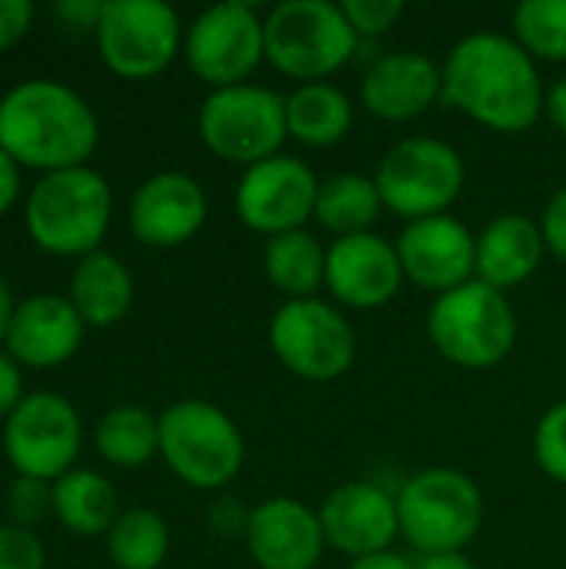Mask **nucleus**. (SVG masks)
<instances>
[{
	"mask_svg": "<svg viewBox=\"0 0 566 569\" xmlns=\"http://www.w3.org/2000/svg\"><path fill=\"white\" fill-rule=\"evenodd\" d=\"M97 143L93 107L60 80L33 77L0 97V147L40 177L87 167Z\"/></svg>",
	"mask_w": 566,
	"mask_h": 569,
	"instance_id": "f03ea898",
	"label": "nucleus"
},
{
	"mask_svg": "<svg viewBox=\"0 0 566 569\" xmlns=\"http://www.w3.org/2000/svg\"><path fill=\"white\" fill-rule=\"evenodd\" d=\"M350 27L357 30V37H380L387 33L400 17H404V3L400 0H340Z\"/></svg>",
	"mask_w": 566,
	"mask_h": 569,
	"instance_id": "72a5a7b5",
	"label": "nucleus"
},
{
	"mask_svg": "<svg viewBox=\"0 0 566 569\" xmlns=\"http://www.w3.org/2000/svg\"><path fill=\"white\" fill-rule=\"evenodd\" d=\"M347 569H417V563L397 550H384V553H374V557H360V560H350Z\"/></svg>",
	"mask_w": 566,
	"mask_h": 569,
	"instance_id": "79ce46f5",
	"label": "nucleus"
},
{
	"mask_svg": "<svg viewBox=\"0 0 566 569\" xmlns=\"http://www.w3.org/2000/svg\"><path fill=\"white\" fill-rule=\"evenodd\" d=\"M107 553L117 569H160L170 553V527L150 507H130L107 533Z\"/></svg>",
	"mask_w": 566,
	"mask_h": 569,
	"instance_id": "c85d7f7f",
	"label": "nucleus"
},
{
	"mask_svg": "<svg viewBox=\"0 0 566 569\" xmlns=\"http://www.w3.org/2000/svg\"><path fill=\"white\" fill-rule=\"evenodd\" d=\"M23 397H27V393H23L20 363H17L7 350H0V417L7 420V417L20 407Z\"/></svg>",
	"mask_w": 566,
	"mask_h": 569,
	"instance_id": "4c0bfd02",
	"label": "nucleus"
},
{
	"mask_svg": "<svg viewBox=\"0 0 566 569\" xmlns=\"http://www.w3.org/2000/svg\"><path fill=\"white\" fill-rule=\"evenodd\" d=\"M17 310V300L7 287V280L0 277V350H3V340H7V330H10V317Z\"/></svg>",
	"mask_w": 566,
	"mask_h": 569,
	"instance_id": "c03bdc74",
	"label": "nucleus"
},
{
	"mask_svg": "<svg viewBox=\"0 0 566 569\" xmlns=\"http://www.w3.org/2000/svg\"><path fill=\"white\" fill-rule=\"evenodd\" d=\"M534 460L537 467L554 480L566 487V400L554 403L534 430Z\"/></svg>",
	"mask_w": 566,
	"mask_h": 569,
	"instance_id": "7c9ffc66",
	"label": "nucleus"
},
{
	"mask_svg": "<svg viewBox=\"0 0 566 569\" xmlns=\"http://www.w3.org/2000/svg\"><path fill=\"white\" fill-rule=\"evenodd\" d=\"M400 537L420 553H467L484 527V490L457 467L414 473L397 493Z\"/></svg>",
	"mask_w": 566,
	"mask_h": 569,
	"instance_id": "423d86ee",
	"label": "nucleus"
},
{
	"mask_svg": "<svg viewBox=\"0 0 566 569\" xmlns=\"http://www.w3.org/2000/svg\"><path fill=\"white\" fill-rule=\"evenodd\" d=\"M264 277L284 300H310L327 283V247L304 227L270 237L260 253Z\"/></svg>",
	"mask_w": 566,
	"mask_h": 569,
	"instance_id": "a878e982",
	"label": "nucleus"
},
{
	"mask_svg": "<svg viewBox=\"0 0 566 569\" xmlns=\"http://www.w3.org/2000/svg\"><path fill=\"white\" fill-rule=\"evenodd\" d=\"M20 163L0 147V217H7L20 200Z\"/></svg>",
	"mask_w": 566,
	"mask_h": 569,
	"instance_id": "ea45409f",
	"label": "nucleus"
},
{
	"mask_svg": "<svg viewBox=\"0 0 566 569\" xmlns=\"http://www.w3.org/2000/svg\"><path fill=\"white\" fill-rule=\"evenodd\" d=\"M183 60L210 90L250 83V73L267 60L264 17L244 0H224L200 10L183 33Z\"/></svg>",
	"mask_w": 566,
	"mask_h": 569,
	"instance_id": "f8f14e48",
	"label": "nucleus"
},
{
	"mask_svg": "<svg viewBox=\"0 0 566 569\" xmlns=\"http://www.w3.org/2000/svg\"><path fill=\"white\" fill-rule=\"evenodd\" d=\"M547 243L540 223L527 213H500L477 233V273L474 280L510 293L527 283L544 263Z\"/></svg>",
	"mask_w": 566,
	"mask_h": 569,
	"instance_id": "4be33fe9",
	"label": "nucleus"
},
{
	"mask_svg": "<svg viewBox=\"0 0 566 569\" xmlns=\"http://www.w3.org/2000/svg\"><path fill=\"white\" fill-rule=\"evenodd\" d=\"M33 23V3L30 0H0V53L10 50Z\"/></svg>",
	"mask_w": 566,
	"mask_h": 569,
	"instance_id": "c9c22d12",
	"label": "nucleus"
},
{
	"mask_svg": "<svg viewBox=\"0 0 566 569\" xmlns=\"http://www.w3.org/2000/svg\"><path fill=\"white\" fill-rule=\"evenodd\" d=\"M510 23V37L537 63H566V0H524Z\"/></svg>",
	"mask_w": 566,
	"mask_h": 569,
	"instance_id": "c756f323",
	"label": "nucleus"
},
{
	"mask_svg": "<svg viewBox=\"0 0 566 569\" xmlns=\"http://www.w3.org/2000/svg\"><path fill=\"white\" fill-rule=\"evenodd\" d=\"M203 147L237 167H254L280 153L287 133V97L264 83L210 90L197 110Z\"/></svg>",
	"mask_w": 566,
	"mask_h": 569,
	"instance_id": "9d476101",
	"label": "nucleus"
},
{
	"mask_svg": "<svg viewBox=\"0 0 566 569\" xmlns=\"http://www.w3.org/2000/svg\"><path fill=\"white\" fill-rule=\"evenodd\" d=\"M244 543L257 569H317L327 550L317 507L297 497H267L250 507Z\"/></svg>",
	"mask_w": 566,
	"mask_h": 569,
	"instance_id": "6ab92c4d",
	"label": "nucleus"
},
{
	"mask_svg": "<svg viewBox=\"0 0 566 569\" xmlns=\"http://www.w3.org/2000/svg\"><path fill=\"white\" fill-rule=\"evenodd\" d=\"M354 127L350 97L330 83H297L287 93V133L304 147H337Z\"/></svg>",
	"mask_w": 566,
	"mask_h": 569,
	"instance_id": "393cba45",
	"label": "nucleus"
},
{
	"mask_svg": "<svg viewBox=\"0 0 566 569\" xmlns=\"http://www.w3.org/2000/svg\"><path fill=\"white\" fill-rule=\"evenodd\" d=\"M384 213L380 190L374 177L367 173H334L320 180L317 193V210L314 220L337 240V237H354V233H370L377 217Z\"/></svg>",
	"mask_w": 566,
	"mask_h": 569,
	"instance_id": "bb28decb",
	"label": "nucleus"
},
{
	"mask_svg": "<svg viewBox=\"0 0 566 569\" xmlns=\"http://www.w3.org/2000/svg\"><path fill=\"white\" fill-rule=\"evenodd\" d=\"M317 513L327 547L350 560L394 550V540L400 537L397 497L370 480H350L334 487L317 507Z\"/></svg>",
	"mask_w": 566,
	"mask_h": 569,
	"instance_id": "f3484780",
	"label": "nucleus"
},
{
	"mask_svg": "<svg viewBox=\"0 0 566 569\" xmlns=\"http://www.w3.org/2000/svg\"><path fill=\"white\" fill-rule=\"evenodd\" d=\"M180 13L163 0H103L93 30L100 60L123 80H150L183 53Z\"/></svg>",
	"mask_w": 566,
	"mask_h": 569,
	"instance_id": "9b49d317",
	"label": "nucleus"
},
{
	"mask_svg": "<svg viewBox=\"0 0 566 569\" xmlns=\"http://www.w3.org/2000/svg\"><path fill=\"white\" fill-rule=\"evenodd\" d=\"M427 337L444 360L464 370H494L517 347V310L507 293L470 280L434 297Z\"/></svg>",
	"mask_w": 566,
	"mask_h": 569,
	"instance_id": "0eeeda50",
	"label": "nucleus"
},
{
	"mask_svg": "<svg viewBox=\"0 0 566 569\" xmlns=\"http://www.w3.org/2000/svg\"><path fill=\"white\" fill-rule=\"evenodd\" d=\"M53 513V483L33 480V477H17L7 487V523H17L23 530H33Z\"/></svg>",
	"mask_w": 566,
	"mask_h": 569,
	"instance_id": "2f4dec72",
	"label": "nucleus"
},
{
	"mask_svg": "<svg viewBox=\"0 0 566 569\" xmlns=\"http://www.w3.org/2000/svg\"><path fill=\"white\" fill-rule=\"evenodd\" d=\"M444 100L474 123L497 133H524L544 117V77L537 60L497 30L467 33L444 63Z\"/></svg>",
	"mask_w": 566,
	"mask_h": 569,
	"instance_id": "f257e3e1",
	"label": "nucleus"
},
{
	"mask_svg": "<svg viewBox=\"0 0 566 569\" xmlns=\"http://www.w3.org/2000/svg\"><path fill=\"white\" fill-rule=\"evenodd\" d=\"M264 43L277 73L297 83H320L350 63L360 37L334 0H284L264 17Z\"/></svg>",
	"mask_w": 566,
	"mask_h": 569,
	"instance_id": "20e7f679",
	"label": "nucleus"
},
{
	"mask_svg": "<svg viewBox=\"0 0 566 569\" xmlns=\"http://www.w3.org/2000/svg\"><path fill=\"white\" fill-rule=\"evenodd\" d=\"M207 190L197 177L180 170H163L147 177L127 207L130 233L153 250H173L193 240L207 223Z\"/></svg>",
	"mask_w": 566,
	"mask_h": 569,
	"instance_id": "a211bd4d",
	"label": "nucleus"
},
{
	"mask_svg": "<svg viewBox=\"0 0 566 569\" xmlns=\"http://www.w3.org/2000/svg\"><path fill=\"white\" fill-rule=\"evenodd\" d=\"M544 117L566 133V77L560 80H554L550 87H547V97H544Z\"/></svg>",
	"mask_w": 566,
	"mask_h": 569,
	"instance_id": "a19ab883",
	"label": "nucleus"
},
{
	"mask_svg": "<svg viewBox=\"0 0 566 569\" xmlns=\"http://www.w3.org/2000/svg\"><path fill=\"white\" fill-rule=\"evenodd\" d=\"M374 183L384 210L404 223L447 213L467 183L464 157L440 137H404L377 163Z\"/></svg>",
	"mask_w": 566,
	"mask_h": 569,
	"instance_id": "6e6552de",
	"label": "nucleus"
},
{
	"mask_svg": "<svg viewBox=\"0 0 566 569\" xmlns=\"http://www.w3.org/2000/svg\"><path fill=\"white\" fill-rule=\"evenodd\" d=\"M113 217V193L93 167L43 173L23 200V227L50 257L97 253Z\"/></svg>",
	"mask_w": 566,
	"mask_h": 569,
	"instance_id": "7ed1b4c3",
	"label": "nucleus"
},
{
	"mask_svg": "<svg viewBox=\"0 0 566 569\" xmlns=\"http://www.w3.org/2000/svg\"><path fill=\"white\" fill-rule=\"evenodd\" d=\"M417 569H477V563L467 553H430L417 560Z\"/></svg>",
	"mask_w": 566,
	"mask_h": 569,
	"instance_id": "37998d69",
	"label": "nucleus"
},
{
	"mask_svg": "<svg viewBox=\"0 0 566 569\" xmlns=\"http://www.w3.org/2000/svg\"><path fill=\"white\" fill-rule=\"evenodd\" d=\"M120 513L123 510L117 487L103 473L73 467L70 473L53 480V517L67 533L83 540L107 537Z\"/></svg>",
	"mask_w": 566,
	"mask_h": 569,
	"instance_id": "b1692460",
	"label": "nucleus"
},
{
	"mask_svg": "<svg viewBox=\"0 0 566 569\" xmlns=\"http://www.w3.org/2000/svg\"><path fill=\"white\" fill-rule=\"evenodd\" d=\"M397 243L380 233H354L327 243V293L347 310H380L404 287Z\"/></svg>",
	"mask_w": 566,
	"mask_h": 569,
	"instance_id": "dca6fc26",
	"label": "nucleus"
},
{
	"mask_svg": "<svg viewBox=\"0 0 566 569\" xmlns=\"http://www.w3.org/2000/svg\"><path fill=\"white\" fill-rule=\"evenodd\" d=\"M47 550L33 530L0 523V569H43Z\"/></svg>",
	"mask_w": 566,
	"mask_h": 569,
	"instance_id": "473e14b6",
	"label": "nucleus"
},
{
	"mask_svg": "<svg viewBox=\"0 0 566 569\" xmlns=\"http://www.w3.org/2000/svg\"><path fill=\"white\" fill-rule=\"evenodd\" d=\"M320 193V177L310 163L277 153L247 167L234 190V210L240 223L260 237H280L290 230H304L314 220Z\"/></svg>",
	"mask_w": 566,
	"mask_h": 569,
	"instance_id": "4468645a",
	"label": "nucleus"
},
{
	"mask_svg": "<svg viewBox=\"0 0 566 569\" xmlns=\"http://www.w3.org/2000/svg\"><path fill=\"white\" fill-rule=\"evenodd\" d=\"M87 323L63 293L23 297L10 317L3 350L30 370H47L67 363L83 343Z\"/></svg>",
	"mask_w": 566,
	"mask_h": 569,
	"instance_id": "412c9836",
	"label": "nucleus"
},
{
	"mask_svg": "<svg viewBox=\"0 0 566 569\" xmlns=\"http://www.w3.org/2000/svg\"><path fill=\"white\" fill-rule=\"evenodd\" d=\"M160 460L190 490L217 493L240 477L247 443L230 413L187 397L160 413Z\"/></svg>",
	"mask_w": 566,
	"mask_h": 569,
	"instance_id": "39448f33",
	"label": "nucleus"
},
{
	"mask_svg": "<svg viewBox=\"0 0 566 569\" xmlns=\"http://www.w3.org/2000/svg\"><path fill=\"white\" fill-rule=\"evenodd\" d=\"M83 443V423L77 407L53 390H37L3 420V453L17 477L60 480L73 470Z\"/></svg>",
	"mask_w": 566,
	"mask_h": 569,
	"instance_id": "ddd939ff",
	"label": "nucleus"
},
{
	"mask_svg": "<svg viewBox=\"0 0 566 569\" xmlns=\"http://www.w3.org/2000/svg\"><path fill=\"white\" fill-rule=\"evenodd\" d=\"M394 243L404 277L434 297L470 283L477 273V233L454 213L410 220Z\"/></svg>",
	"mask_w": 566,
	"mask_h": 569,
	"instance_id": "2eb2a0df",
	"label": "nucleus"
},
{
	"mask_svg": "<svg viewBox=\"0 0 566 569\" xmlns=\"http://www.w3.org/2000/svg\"><path fill=\"white\" fill-rule=\"evenodd\" d=\"M444 100V70L420 50H390L360 77V107L387 123L424 117Z\"/></svg>",
	"mask_w": 566,
	"mask_h": 569,
	"instance_id": "aec40b11",
	"label": "nucleus"
},
{
	"mask_svg": "<svg viewBox=\"0 0 566 569\" xmlns=\"http://www.w3.org/2000/svg\"><path fill=\"white\" fill-rule=\"evenodd\" d=\"M103 13V0H60L53 3V17L77 33H93Z\"/></svg>",
	"mask_w": 566,
	"mask_h": 569,
	"instance_id": "e433bc0d",
	"label": "nucleus"
},
{
	"mask_svg": "<svg viewBox=\"0 0 566 569\" xmlns=\"http://www.w3.org/2000/svg\"><path fill=\"white\" fill-rule=\"evenodd\" d=\"M267 340L284 370L307 383H334L357 363V330L347 313L320 297L284 300L270 323Z\"/></svg>",
	"mask_w": 566,
	"mask_h": 569,
	"instance_id": "1a4fd4ad",
	"label": "nucleus"
},
{
	"mask_svg": "<svg viewBox=\"0 0 566 569\" xmlns=\"http://www.w3.org/2000/svg\"><path fill=\"white\" fill-rule=\"evenodd\" d=\"M247 520H250V510H244L237 500H220L210 510V527L220 537H244L247 533Z\"/></svg>",
	"mask_w": 566,
	"mask_h": 569,
	"instance_id": "58836bf2",
	"label": "nucleus"
},
{
	"mask_svg": "<svg viewBox=\"0 0 566 569\" xmlns=\"http://www.w3.org/2000/svg\"><path fill=\"white\" fill-rule=\"evenodd\" d=\"M540 233H544L547 253L566 263V187H560L547 200V207L540 213Z\"/></svg>",
	"mask_w": 566,
	"mask_h": 569,
	"instance_id": "f704fd0d",
	"label": "nucleus"
},
{
	"mask_svg": "<svg viewBox=\"0 0 566 569\" xmlns=\"http://www.w3.org/2000/svg\"><path fill=\"white\" fill-rule=\"evenodd\" d=\"M67 300L80 313L87 327L107 330L117 327L133 303V277L120 257L110 250H97L77 260L70 273V290Z\"/></svg>",
	"mask_w": 566,
	"mask_h": 569,
	"instance_id": "5701e85b",
	"label": "nucleus"
},
{
	"mask_svg": "<svg viewBox=\"0 0 566 569\" xmlns=\"http://www.w3.org/2000/svg\"><path fill=\"white\" fill-rule=\"evenodd\" d=\"M93 447L103 463L120 470L147 467L153 457H160V417L137 403L110 407L93 430Z\"/></svg>",
	"mask_w": 566,
	"mask_h": 569,
	"instance_id": "cd10ccee",
	"label": "nucleus"
}]
</instances>
